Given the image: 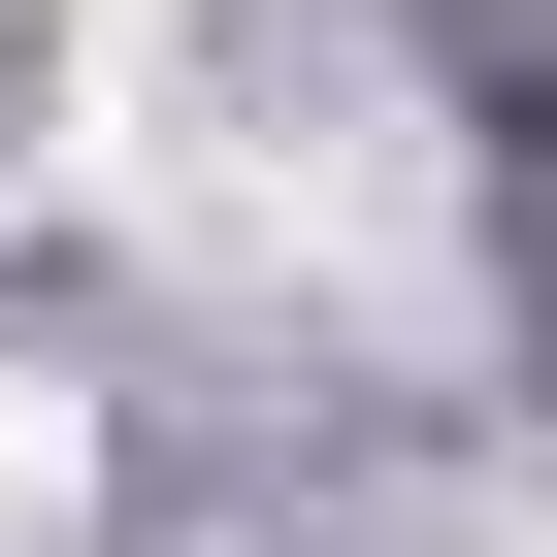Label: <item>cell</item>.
Segmentation results:
<instances>
[{"instance_id":"obj_1","label":"cell","mask_w":557,"mask_h":557,"mask_svg":"<svg viewBox=\"0 0 557 557\" xmlns=\"http://www.w3.org/2000/svg\"><path fill=\"white\" fill-rule=\"evenodd\" d=\"M66 492H99V426H66V394H0V557H34Z\"/></svg>"},{"instance_id":"obj_2","label":"cell","mask_w":557,"mask_h":557,"mask_svg":"<svg viewBox=\"0 0 557 557\" xmlns=\"http://www.w3.org/2000/svg\"><path fill=\"white\" fill-rule=\"evenodd\" d=\"M99 34H132V0H99Z\"/></svg>"}]
</instances>
